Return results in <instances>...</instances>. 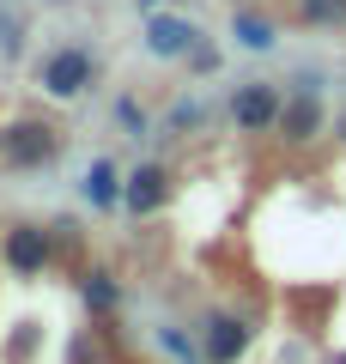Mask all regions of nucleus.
<instances>
[{
    "instance_id": "nucleus-1",
    "label": "nucleus",
    "mask_w": 346,
    "mask_h": 364,
    "mask_svg": "<svg viewBox=\"0 0 346 364\" xmlns=\"http://www.w3.org/2000/svg\"><path fill=\"white\" fill-rule=\"evenodd\" d=\"M55 152H61V134H55L49 122H19V128L0 134V158H6V164H19V170L49 164Z\"/></svg>"
},
{
    "instance_id": "nucleus-2",
    "label": "nucleus",
    "mask_w": 346,
    "mask_h": 364,
    "mask_svg": "<svg viewBox=\"0 0 346 364\" xmlns=\"http://www.w3.org/2000/svg\"><path fill=\"white\" fill-rule=\"evenodd\" d=\"M280 109L285 97L273 85H261V79H249V85H237V97H231V122L243 134H261V128H280Z\"/></svg>"
},
{
    "instance_id": "nucleus-3",
    "label": "nucleus",
    "mask_w": 346,
    "mask_h": 364,
    "mask_svg": "<svg viewBox=\"0 0 346 364\" xmlns=\"http://www.w3.org/2000/svg\"><path fill=\"white\" fill-rule=\"evenodd\" d=\"M91 73H98V61H91L85 49H55L49 61H43V91L49 97H79V91L91 85Z\"/></svg>"
},
{
    "instance_id": "nucleus-4",
    "label": "nucleus",
    "mask_w": 346,
    "mask_h": 364,
    "mask_svg": "<svg viewBox=\"0 0 346 364\" xmlns=\"http://www.w3.org/2000/svg\"><path fill=\"white\" fill-rule=\"evenodd\" d=\"M55 255V237L43 231V225H13L6 231V267L13 273H43Z\"/></svg>"
},
{
    "instance_id": "nucleus-5",
    "label": "nucleus",
    "mask_w": 346,
    "mask_h": 364,
    "mask_svg": "<svg viewBox=\"0 0 346 364\" xmlns=\"http://www.w3.org/2000/svg\"><path fill=\"white\" fill-rule=\"evenodd\" d=\"M280 134H285L292 146H304V140H316V134H322V97H316L310 85L285 97V109H280Z\"/></svg>"
},
{
    "instance_id": "nucleus-6",
    "label": "nucleus",
    "mask_w": 346,
    "mask_h": 364,
    "mask_svg": "<svg viewBox=\"0 0 346 364\" xmlns=\"http://www.w3.org/2000/svg\"><path fill=\"white\" fill-rule=\"evenodd\" d=\"M146 49L152 55H189V49H201V31L189 25V18H152V25H146Z\"/></svg>"
},
{
    "instance_id": "nucleus-7",
    "label": "nucleus",
    "mask_w": 346,
    "mask_h": 364,
    "mask_svg": "<svg viewBox=\"0 0 346 364\" xmlns=\"http://www.w3.org/2000/svg\"><path fill=\"white\" fill-rule=\"evenodd\" d=\"M164 195H170V176H164L158 164H140V170L128 176L122 207H128V213H158V207H164Z\"/></svg>"
},
{
    "instance_id": "nucleus-8",
    "label": "nucleus",
    "mask_w": 346,
    "mask_h": 364,
    "mask_svg": "<svg viewBox=\"0 0 346 364\" xmlns=\"http://www.w3.org/2000/svg\"><path fill=\"white\" fill-rule=\"evenodd\" d=\"M243 346H249V328L237 322V316H213V322H206V358L213 364L243 358Z\"/></svg>"
},
{
    "instance_id": "nucleus-9",
    "label": "nucleus",
    "mask_w": 346,
    "mask_h": 364,
    "mask_svg": "<svg viewBox=\"0 0 346 364\" xmlns=\"http://www.w3.org/2000/svg\"><path fill=\"white\" fill-rule=\"evenodd\" d=\"M122 195H128V188L115 182V164H110V158H98V164L85 170V200H91V207H115Z\"/></svg>"
},
{
    "instance_id": "nucleus-10",
    "label": "nucleus",
    "mask_w": 346,
    "mask_h": 364,
    "mask_svg": "<svg viewBox=\"0 0 346 364\" xmlns=\"http://www.w3.org/2000/svg\"><path fill=\"white\" fill-rule=\"evenodd\" d=\"M231 37L243 43V49H273V25H268V18H256V13H237V18H231Z\"/></svg>"
},
{
    "instance_id": "nucleus-11",
    "label": "nucleus",
    "mask_w": 346,
    "mask_h": 364,
    "mask_svg": "<svg viewBox=\"0 0 346 364\" xmlns=\"http://www.w3.org/2000/svg\"><path fill=\"white\" fill-rule=\"evenodd\" d=\"M79 298H85L98 316L115 310V279H110V273H79Z\"/></svg>"
},
{
    "instance_id": "nucleus-12",
    "label": "nucleus",
    "mask_w": 346,
    "mask_h": 364,
    "mask_svg": "<svg viewBox=\"0 0 346 364\" xmlns=\"http://www.w3.org/2000/svg\"><path fill=\"white\" fill-rule=\"evenodd\" d=\"M298 13L310 25H346V0H298Z\"/></svg>"
},
{
    "instance_id": "nucleus-13",
    "label": "nucleus",
    "mask_w": 346,
    "mask_h": 364,
    "mask_svg": "<svg viewBox=\"0 0 346 364\" xmlns=\"http://www.w3.org/2000/svg\"><path fill=\"white\" fill-rule=\"evenodd\" d=\"M170 128H177V134H189V128H201V104H194V97H182V104L170 109Z\"/></svg>"
},
{
    "instance_id": "nucleus-14",
    "label": "nucleus",
    "mask_w": 346,
    "mask_h": 364,
    "mask_svg": "<svg viewBox=\"0 0 346 364\" xmlns=\"http://www.w3.org/2000/svg\"><path fill=\"white\" fill-rule=\"evenodd\" d=\"M115 122H122V128H134V134H146V109L134 104V97H122V104H115Z\"/></svg>"
},
{
    "instance_id": "nucleus-15",
    "label": "nucleus",
    "mask_w": 346,
    "mask_h": 364,
    "mask_svg": "<svg viewBox=\"0 0 346 364\" xmlns=\"http://www.w3.org/2000/svg\"><path fill=\"white\" fill-rule=\"evenodd\" d=\"M340 134H346V122H340Z\"/></svg>"
}]
</instances>
